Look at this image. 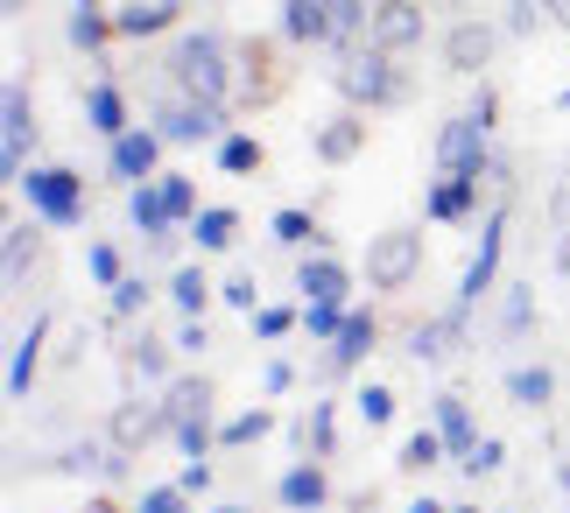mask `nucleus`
Masks as SVG:
<instances>
[{
	"mask_svg": "<svg viewBox=\"0 0 570 513\" xmlns=\"http://www.w3.org/2000/svg\"><path fill=\"white\" fill-rule=\"evenodd\" d=\"M163 85L184 99H226L233 106V36L218 29H177L163 50Z\"/></svg>",
	"mask_w": 570,
	"mask_h": 513,
	"instance_id": "nucleus-1",
	"label": "nucleus"
},
{
	"mask_svg": "<svg viewBox=\"0 0 570 513\" xmlns=\"http://www.w3.org/2000/svg\"><path fill=\"white\" fill-rule=\"evenodd\" d=\"M332 85L345 106H360V114H381V106H402L415 92V78L402 71V57L381 50V42H345V50H332Z\"/></svg>",
	"mask_w": 570,
	"mask_h": 513,
	"instance_id": "nucleus-2",
	"label": "nucleus"
},
{
	"mask_svg": "<svg viewBox=\"0 0 570 513\" xmlns=\"http://www.w3.org/2000/svg\"><path fill=\"white\" fill-rule=\"evenodd\" d=\"M493 127H500V92H493V85H479V92L465 99V114L436 127V141H430L436 176H487V162H493Z\"/></svg>",
	"mask_w": 570,
	"mask_h": 513,
	"instance_id": "nucleus-3",
	"label": "nucleus"
},
{
	"mask_svg": "<svg viewBox=\"0 0 570 513\" xmlns=\"http://www.w3.org/2000/svg\"><path fill=\"white\" fill-rule=\"evenodd\" d=\"M500 260H508V205L487 211V226H479V239H472V260H465V275H458L451 317L465 324V331H472V317H479V303L500 288Z\"/></svg>",
	"mask_w": 570,
	"mask_h": 513,
	"instance_id": "nucleus-4",
	"label": "nucleus"
},
{
	"mask_svg": "<svg viewBox=\"0 0 570 513\" xmlns=\"http://www.w3.org/2000/svg\"><path fill=\"white\" fill-rule=\"evenodd\" d=\"M289 85V63L268 36H233V114H254V106L282 99Z\"/></svg>",
	"mask_w": 570,
	"mask_h": 513,
	"instance_id": "nucleus-5",
	"label": "nucleus"
},
{
	"mask_svg": "<svg viewBox=\"0 0 570 513\" xmlns=\"http://www.w3.org/2000/svg\"><path fill=\"white\" fill-rule=\"evenodd\" d=\"M14 190L29 197V211H36L50 233L85 226V176H78V169H63V162H36Z\"/></svg>",
	"mask_w": 570,
	"mask_h": 513,
	"instance_id": "nucleus-6",
	"label": "nucleus"
},
{
	"mask_svg": "<svg viewBox=\"0 0 570 513\" xmlns=\"http://www.w3.org/2000/svg\"><path fill=\"white\" fill-rule=\"evenodd\" d=\"M148 127L163 134L169 148H197V141H218V134H233V106L226 99H184V92H163Z\"/></svg>",
	"mask_w": 570,
	"mask_h": 513,
	"instance_id": "nucleus-7",
	"label": "nucleus"
},
{
	"mask_svg": "<svg viewBox=\"0 0 570 513\" xmlns=\"http://www.w3.org/2000/svg\"><path fill=\"white\" fill-rule=\"evenodd\" d=\"M415 275H423V233L415 226H387V233L366 239V282H374L381 296L415 288Z\"/></svg>",
	"mask_w": 570,
	"mask_h": 513,
	"instance_id": "nucleus-8",
	"label": "nucleus"
},
{
	"mask_svg": "<svg viewBox=\"0 0 570 513\" xmlns=\"http://www.w3.org/2000/svg\"><path fill=\"white\" fill-rule=\"evenodd\" d=\"M29 148H36V99H29L21 78H8L0 85V176H8V184H21V176L36 169Z\"/></svg>",
	"mask_w": 570,
	"mask_h": 513,
	"instance_id": "nucleus-9",
	"label": "nucleus"
},
{
	"mask_svg": "<svg viewBox=\"0 0 570 513\" xmlns=\"http://www.w3.org/2000/svg\"><path fill=\"white\" fill-rule=\"evenodd\" d=\"M500 50V14H451L444 21V71L451 78H487Z\"/></svg>",
	"mask_w": 570,
	"mask_h": 513,
	"instance_id": "nucleus-10",
	"label": "nucleus"
},
{
	"mask_svg": "<svg viewBox=\"0 0 570 513\" xmlns=\"http://www.w3.org/2000/svg\"><path fill=\"white\" fill-rule=\"evenodd\" d=\"M163 148H169V141H163V134L148 127V120H141V127H127L120 141H106V176H114L120 190L156 184V176H163Z\"/></svg>",
	"mask_w": 570,
	"mask_h": 513,
	"instance_id": "nucleus-11",
	"label": "nucleus"
},
{
	"mask_svg": "<svg viewBox=\"0 0 570 513\" xmlns=\"http://www.w3.org/2000/svg\"><path fill=\"white\" fill-rule=\"evenodd\" d=\"M127 457H135V451H120L114 436H78V443H63L57 457H42V472H63V479H106V485H120V479H127Z\"/></svg>",
	"mask_w": 570,
	"mask_h": 513,
	"instance_id": "nucleus-12",
	"label": "nucleus"
},
{
	"mask_svg": "<svg viewBox=\"0 0 570 513\" xmlns=\"http://www.w3.org/2000/svg\"><path fill=\"white\" fill-rule=\"evenodd\" d=\"M106 436L120 443V451H148V443H163L169 436V408H163V394L156 401H141V394H120L114 401V415H106Z\"/></svg>",
	"mask_w": 570,
	"mask_h": 513,
	"instance_id": "nucleus-13",
	"label": "nucleus"
},
{
	"mask_svg": "<svg viewBox=\"0 0 570 513\" xmlns=\"http://www.w3.org/2000/svg\"><path fill=\"white\" fill-rule=\"evenodd\" d=\"M169 359H177V345H163L156 338V331H127V338H120V373H127V394H141V387H169V381H177V366H169Z\"/></svg>",
	"mask_w": 570,
	"mask_h": 513,
	"instance_id": "nucleus-14",
	"label": "nucleus"
},
{
	"mask_svg": "<svg viewBox=\"0 0 570 513\" xmlns=\"http://www.w3.org/2000/svg\"><path fill=\"white\" fill-rule=\"evenodd\" d=\"M423 36H430V8H423V0H374L366 42H381V50L409 57V50H423Z\"/></svg>",
	"mask_w": 570,
	"mask_h": 513,
	"instance_id": "nucleus-15",
	"label": "nucleus"
},
{
	"mask_svg": "<svg viewBox=\"0 0 570 513\" xmlns=\"http://www.w3.org/2000/svg\"><path fill=\"white\" fill-rule=\"evenodd\" d=\"M374 345H381V317H374V309H353V317H345V331L324 345L317 381H345V373H360L366 359H374Z\"/></svg>",
	"mask_w": 570,
	"mask_h": 513,
	"instance_id": "nucleus-16",
	"label": "nucleus"
},
{
	"mask_svg": "<svg viewBox=\"0 0 570 513\" xmlns=\"http://www.w3.org/2000/svg\"><path fill=\"white\" fill-rule=\"evenodd\" d=\"M296 296L303 303H353V267H345L332 247L296 254Z\"/></svg>",
	"mask_w": 570,
	"mask_h": 513,
	"instance_id": "nucleus-17",
	"label": "nucleus"
},
{
	"mask_svg": "<svg viewBox=\"0 0 570 513\" xmlns=\"http://www.w3.org/2000/svg\"><path fill=\"white\" fill-rule=\"evenodd\" d=\"M465 338H472V331H465V324H458L451 309H444V317H415V324L402 331V352H409L415 366H444V359H451V352L465 345Z\"/></svg>",
	"mask_w": 570,
	"mask_h": 513,
	"instance_id": "nucleus-18",
	"label": "nucleus"
},
{
	"mask_svg": "<svg viewBox=\"0 0 570 513\" xmlns=\"http://www.w3.org/2000/svg\"><path fill=\"white\" fill-rule=\"evenodd\" d=\"M479 197H487L479 176H430L423 211H430V226H465V218L479 211Z\"/></svg>",
	"mask_w": 570,
	"mask_h": 513,
	"instance_id": "nucleus-19",
	"label": "nucleus"
},
{
	"mask_svg": "<svg viewBox=\"0 0 570 513\" xmlns=\"http://www.w3.org/2000/svg\"><path fill=\"white\" fill-rule=\"evenodd\" d=\"M169 29H184V0H120L114 8L120 42H148V36H169Z\"/></svg>",
	"mask_w": 570,
	"mask_h": 513,
	"instance_id": "nucleus-20",
	"label": "nucleus"
},
{
	"mask_svg": "<svg viewBox=\"0 0 570 513\" xmlns=\"http://www.w3.org/2000/svg\"><path fill=\"white\" fill-rule=\"evenodd\" d=\"M275 500L289 513H324V506H332V472H324L317 457H296L289 472L275 479Z\"/></svg>",
	"mask_w": 570,
	"mask_h": 513,
	"instance_id": "nucleus-21",
	"label": "nucleus"
},
{
	"mask_svg": "<svg viewBox=\"0 0 570 513\" xmlns=\"http://www.w3.org/2000/svg\"><path fill=\"white\" fill-rule=\"evenodd\" d=\"M42 345H50V309H36V324H21V338L8 345V401H29L36 366H42Z\"/></svg>",
	"mask_w": 570,
	"mask_h": 513,
	"instance_id": "nucleus-22",
	"label": "nucleus"
},
{
	"mask_svg": "<svg viewBox=\"0 0 570 513\" xmlns=\"http://www.w3.org/2000/svg\"><path fill=\"white\" fill-rule=\"evenodd\" d=\"M311 148H317V162H353V155L366 148V114L360 106H338L332 120H317V134H311Z\"/></svg>",
	"mask_w": 570,
	"mask_h": 513,
	"instance_id": "nucleus-23",
	"label": "nucleus"
},
{
	"mask_svg": "<svg viewBox=\"0 0 570 513\" xmlns=\"http://www.w3.org/2000/svg\"><path fill=\"white\" fill-rule=\"evenodd\" d=\"M289 443H296V457H338V401H311V408L296 415V430H289Z\"/></svg>",
	"mask_w": 570,
	"mask_h": 513,
	"instance_id": "nucleus-24",
	"label": "nucleus"
},
{
	"mask_svg": "<svg viewBox=\"0 0 570 513\" xmlns=\"http://www.w3.org/2000/svg\"><path fill=\"white\" fill-rule=\"evenodd\" d=\"M430 422H436V436L451 443V457H465L472 443L487 436V430H479V415H472V401H465V394H451V387L430 401Z\"/></svg>",
	"mask_w": 570,
	"mask_h": 513,
	"instance_id": "nucleus-25",
	"label": "nucleus"
},
{
	"mask_svg": "<svg viewBox=\"0 0 570 513\" xmlns=\"http://www.w3.org/2000/svg\"><path fill=\"white\" fill-rule=\"evenodd\" d=\"M85 127H92L99 141H120V134L141 127V120H127V92L114 78H92V92H85Z\"/></svg>",
	"mask_w": 570,
	"mask_h": 513,
	"instance_id": "nucleus-26",
	"label": "nucleus"
},
{
	"mask_svg": "<svg viewBox=\"0 0 570 513\" xmlns=\"http://www.w3.org/2000/svg\"><path fill=\"white\" fill-rule=\"evenodd\" d=\"M63 36H71L78 57H106V42H114V8H99V0H71Z\"/></svg>",
	"mask_w": 570,
	"mask_h": 513,
	"instance_id": "nucleus-27",
	"label": "nucleus"
},
{
	"mask_svg": "<svg viewBox=\"0 0 570 513\" xmlns=\"http://www.w3.org/2000/svg\"><path fill=\"white\" fill-rule=\"evenodd\" d=\"M508 401L521 415H542L557 401V366L550 359H529V366H508Z\"/></svg>",
	"mask_w": 570,
	"mask_h": 513,
	"instance_id": "nucleus-28",
	"label": "nucleus"
},
{
	"mask_svg": "<svg viewBox=\"0 0 570 513\" xmlns=\"http://www.w3.org/2000/svg\"><path fill=\"white\" fill-rule=\"evenodd\" d=\"M36 226H42V218H8V226H0V275H8V288H29Z\"/></svg>",
	"mask_w": 570,
	"mask_h": 513,
	"instance_id": "nucleus-29",
	"label": "nucleus"
},
{
	"mask_svg": "<svg viewBox=\"0 0 570 513\" xmlns=\"http://www.w3.org/2000/svg\"><path fill=\"white\" fill-rule=\"evenodd\" d=\"M212 381H205V373H177V381H169L163 387V408H169V430H177V422H205L212 415Z\"/></svg>",
	"mask_w": 570,
	"mask_h": 513,
	"instance_id": "nucleus-30",
	"label": "nucleus"
},
{
	"mask_svg": "<svg viewBox=\"0 0 570 513\" xmlns=\"http://www.w3.org/2000/svg\"><path fill=\"white\" fill-rule=\"evenodd\" d=\"M212 162H218V176H261L268 148H261V134L233 127V134H218V141H212Z\"/></svg>",
	"mask_w": 570,
	"mask_h": 513,
	"instance_id": "nucleus-31",
	"label": "nucleus"
},
{
	"mask_svg": "<svg viewBox=\"0 0 570 513\" xmlns=\"http://www.w3.org/2000/svg\"><path fill=\"white\" fill-rule=\"evenodd\" d=\"M169 303H177V317H212V296H218V282H205V267L184 260V267H169Z\"/></svg>",
	"mask_w": 570,
	"mask_h": 513,
	"instance_id": "nucleus-32",
	"label": "nucleus"
},
{
	"mask_svg": "<svg viewBox=\"0 0 570 513\" xmlns=\"http://www.w3.org/2000/svg\"><path fill=\"white\" fill-rule=\"evenodd\" d=\"M268 233H275V247H289V254H317V247H332L317 226V211H303V205H282L268 218Z\"/></svg>",
	"mask_w": 570,
	"mask_h": 513,
	"instance_id": "nucleus-33",
	"label": "nucleus"
},
{
	"mask_svg": "<svg viewBox=\"0 0 570 513\" xmlns=\"http://www.w3.org/2000/svg\"><path fill=\"white\" fill-rule=\"evenodd\" d=\"M444 457H451V443L436 436V422H423L415 436H402V451H394V472H402V479H423V472H436Z\"/></svg>",
	"mask_w": 570,
	"mask_h": 513,
	"instance_id": "nucleus-34",
	"label": "nucleus"
},
{
	"mask_svg": "<svg viewBox=\"0 0 570 513\" xmlns=\"http://www.w3.org/2000/svg\"><path fill=\"white\" fill-rule=\"evenodd\" d=\"M190 239H197V254H233V239H239V211L233 205H205L190 218Z\"/></svg>",
	"mask_w": 570,
	"mask_h": 513,
	"instance_id": "nucleus-35",
	"label": "nucleus"
},
{
	"mask_svg": "<svg viewBox=\"0 0 570 513\" xmlns=\"http://www.w3.org/2000/svg\"><path fill=\"white\" fill-rule=\"evenodd\" d=\"M500 338H508V345H521V338H529V331H535V288L529 282H508V288H500Z\"/></svg>",
	"mask_w": 570,
	"mask_h": 513,
	"instance_id": "nucleus-36",
	"label": "nucleus"
},
{
	"mask_svg": "<svg viewBox=\"0 0 570 513\" xmlns=\"http://www.w3.org/2000/svg\"><path fill=\"white\" fill-rule=\"evenodd\" d=\"M275 436V408H239L218 422V451H254V443Z\"/></svg>",
	"mask_w": 570,
	"mask_h": 513,
	"instance_id": "nucleus-37",
	"label": "nucleus"
},
{
	"mask_svg": "<svg viewBox=\"0 0 570 513\" xmlns=\"http://www.w3.org/2000/svg\"><path fill=\"white\" fill-rule=\"evenodd\" d=\"M106 303H114V331H127V324L148 317V303H156V282H148V275H127L120 288H106Z\"/></svg>",
	"mask_w": 570,
	"mask_h": 513,
	"instance_id": "nucleus-38",
	"label": "nucleus"
},
{
	"mask_svg": "<svg viewBox=\"0 0 570 513\" xmlns=\"http://www.w3.org/2000/svg\"><path fill=\"white\" fill-rule=\"evenodd\" d=\"M247 324H254V345H282L289 331H303V303H261Z\"/></svg>",
	"mask_w": 570,
	"mask_h": 513,
	"instance_id": "nucleus-39",
	"label": "nucleus"
},
{
	"mask_svg": "<svg viewBox=\"0 0 570 513\" xmlns=\"http://www.w3.org/2000/svg\"><path fill=\"white\" fill-rule=\"evenodd\" d=\"M156 190H163V205H169V218H177V226H190V218L205 211V197H197V176H184V169H163Z\"/></svg>",
	"mask_w": 570,
	"mask_h": 513,
	"instance_id": "nucleus-40",
	"label": "nucleus"
},
{
	"mask_svg": "<svg viewBox=\"0 0 570 513\" xmlns=\"http://www.w3.org/2000/svg\"><path fill=\"white\" fill-rule=\"evenodd\" d=\"M353 408H360V422H366V430H387V422L402 415V394H394V387H381V381H366V387L353 394Z\"/></svg>",
	"mask_w": 570,
	"mask_h": 513,
	"instance_id": "nucleus-41",
	"label": "nucleus"
},
{
	"mask_svg": "<svg viewBox=\"0 0 570 513\" xmlns=\"http://www.w3.org/2000/svg\"><path fill=\"white\" fill-rule=\"evenodd\" d=\"M542 21H550V8L542 0H500V36H514V42H529Z\"/></svg>",
	"mask_w": 570,
	"mask_h": 513,
	"instance_id": "nucleus-42",
	"label": "nucleus"
},
{
	"mask_svg": "<svg viewBox=\"0 0 570 513\" xmlns=\"http://www.w3.org/2000/svg\"><path fill=\"white\" fill-rule=\"evenodd\" d=\"M451 464H458V472H465V479L479 485V479H493L500 464H508V443H500V436H479L472 451H465V457H451Z\"/></svg>",
	"mask_w": 570,
	"mask_h": 513,
	"instance_id": "nucleus-43",
	"label": "nucleus"
},
{
	"mask_svg": "<svg viewBox=\"0 0 570 513\" xmlns=\"http://www.w3.org/2000/svg\"><path fill=\"white\" fill-rule=\"evenodd\" d=\"M85 275H92V288H120V282H127L114 239H92V247H85Z\"/></svg>",
	"mask_w": 570,
	"mask_h": 513,
	"instance_id": "nucleus-44",
	"label": "nucleus"
},
{
	"mask_svg": "<svg viewBox=\"0 0 570 513\" xmlns=\"http://www.w3.org/2000/svg\"><path fill=\"white\" fill-rule=\"evenodd\" d=\"M345 317H353V303H303V331H311L317 345H332L345 331Z\"/></svg>",
	"mask_w": 570,
	"mask_h": 513,
	"instance_id": "nucleus-45",
	"label": "nucleus"
},
{
	"mask_svg": "<svg viewBox=\"0 0 570 513\" xmlns=\"http://www.w3.org/2000/svg\"><path fill=\"white\" fill-rule=\"evenodd\" d=\"M218 303H226V309H239V317H254V309H261V282L247 275V267H233V275L218 282Z\"/></svg>",
	"mask_w": 570,
	"mask_h": 513,
	"instance_id": "nucleus-46",
	"label": "nucleus"
},
{
	"mask_svg": "<svg viewBox=\"0 0 570 513\" xmlns=\"http://www.w3.org/2000/svg\"><path fill=\"white\" fill-rule=\"evenodd\" d=\"M135 513H190V493H184L177 479H169V485H148V493H141V506H135Z\"/></svg>",
	"mask_w": 570,
	"mask_h": 513,
	"instance_id": "nucleus-47",
	"label": "nucleus"
},
{
	"mask_svg": "<svg viewBox=\"0 0 570 513\" xmlns=\"http://www.w3.org/2000/svg\"><path fill=\"white\" fill-rule=\"evenodd\" d=\"M177 485L190 500H212V485H218V472H212V457H184V472H177Z\"/></svg>",
	"mask_w": 570,
	"mask_h": 513,
	"instance_id": "nucleus-48",
	"label": "nucleus"
},
{
	"mask_svg": "<svg viewBox=\"0 0 570 513\" xmlns=\"http://www.w3.org/2000/svg\"><path fill=\"white\" fill-rule=\"evenodd\" d=\"M289 387H296V366H289V359H282V352H275V359L261 366V394H268V401H282Z\"/></svg>",
	"mask_w": 570,
	"mask_h": 513,
	"instance_id": "nucleus-49",
	"label": "nucleus"
},
{
	"mask_svg": "<svg viewBox=\"0 0 570 513\" xmlns=\"http://www.w3.org/2000/svg\"><path fill=\"white\" fill-rule=\"evenodd\" d=\"M169 345H177V352H205V345H212V317H184Z\"/></svg>",
	"mask_w": 570,
	"mask_h": 513,
	"instance_id": "nucleus-50",
	"label": "nucleus"
},
{
	"mask_svg": "<svg viewBox=\"0 0 570 513\" xmlns=\"http://www.w3.org/2000/svg\"><path fill=\"white\" fill-rule=\"evenodd\" d=\"M550 267L570 282V233H550Z\"/></svg>",
	"mask_w": 570,
	"mask_h": 513,
	"instance_id": "nucleus-51",
	"label": "nucleus"
},
{
	"mask_svg": "<svg viewBox=\"0 0 570 513\" xmlns=\"http://www.w3.org/2000/svg\"><path fill=\"white\" fill-rule=\"evenodd\" d=\"M345 513H381V493H345Z\"/></svg>",
	"mask_w": 570,
	"mask_h": 513,
	"instance_id": "nucleus-52",
	"label": "nucleus"
},
{
	"mask_svg": "<svg viewBox=\"0 0 570 513\" xmlns=\"http://www.w3.org/2000/svg\"><path fill=\"white\" fill-rule=\"evenodd\" d=\"M402 513H451V506H444V500H430V493H423V500H409Z\"/></svg>",
	"mask_w": 570,
	"mask_h": 513,
	"instance_id": "nucleus-53",
	"label": "nucleus"
},
{
	"mask_svg": "<svg viewBox=\"0 0 570 513\" xmlns=\"http://www.w3.org/2000/svg\"><path fill=\"white\" fill-rule=\"evenodd\" d=\"M542 8H550V21H557V29H570V0H542Z\"/></svg>",
	"mask_w": 570,
	"mask_h": 513,
	"instance_id": "nucleus-54",
	"label": "nucleus"
},
{
	"mask_svg": "<svg viewBox=\"0 0 570 513\" xmlns=\"http://www.w3.org/2000/svg\"><path fill=\"white\" fill-rule=\"evenodd\" d=\"M85 513H127L120 500H106V493H92V506H85Z\"/></svg>",
	"mask_w": 570,
	"mask_h": 513,
	"instance_id": "nucleus-55",
	"label": "nucleus"
},
{
	"mask_svg": "<svg viewBox=\"0 0 570 513\" xmlns=\"http://www.w3.org/2000/svg\"><path fill=\"white\" fill-rule=\"evenodd\" d=\"M212 513H254V506H247V500H218Z\"/></svg>",
	"mask_w": 570,
	"mask_h": 513,
	"instance_id": "nucleus-56",
	"label": "nucleus"
},
{
	"mask_svg": "<svg viewBox=\"0 0 570 513\" xmlns=\"http://www.w3.org/2000/svg\"><path fill=\"white\" fill-rule=\"evenodd\" d=\"M0 8H8V14H14V21H21V14H29V0H0Z\"/></svg>",
	"mask_w": 570,
	"mask_h": 513,
	"instance_id": "nucleus-57",
	"label": "nucleus"
},
{
	"mask_svg": "<svg viewBox=\"0 0 570 513\" xmlns=\"http://www.w3.org/2000/svg\"><path fill=\"white\" fill-rule=\"evenodd\" d=\"M557 485H563V493H570V457H563V464H557Z\"/></svg>",
	"mask_w": 570,
	"mask_h": 513,
	"instance_id": "nucleus-58",
	"label": "nucleus"
},
{
	"mask_svg": "<svg viewBox=\"0 0 570 513\" xmlns=\"http://www.w3.org/2000/svg\"><path fill=\"white\" fill-rule=\"evenodd\" d=\"M451 513H487V506H472V500H465V506H451Z\"/></svg>",
	"mask_w": 570,
	"mask_h": 513,
	"instance_id": "nucleus-59",
	"label": "nucleus"
},
{
	"mask_svg": "<svg viewBox=\"0 0 570 513\" xmlns=\"http://www.w3.org/2000/svg\"><path fill=\"white\" fill-rule=\"evenodd\" d=\"M508 513H514V506H508Z\"/></svg>",
	"mask_w": 570,
	"mask_h": 513,
	"instance_id": "nucleus-60",
	"label": "nucleus"
}]
</instances>
